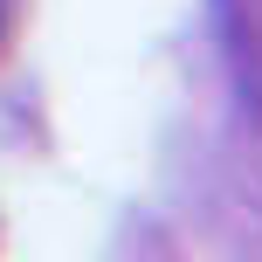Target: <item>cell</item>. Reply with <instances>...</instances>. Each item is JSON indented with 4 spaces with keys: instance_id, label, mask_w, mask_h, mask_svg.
Segmentation results:
<instances>
[{
    "instance_id": "6da1fadb",
    "label": "cell",
    "mask_w": 262,
    "mask_h": 262,
    "mask_svg": "<svg viewBox=\"0 0 262 262\" xmlns=\"http://www.w3.org/2000/svg\"><path fill=\"white\" fill-rule=\"evenodd\" d=\"M21 14H28V0H0V62H7L14 35H21Z\"/></svg>"
},
{
    "instance_id": "7a4b0ae2",
    "label": "cell",
    "mask_w": 262,
    "mask_h": 262,
    "mask_svg": "<svg viewBox=\"0 0 262 262\" xmlns=\"http://www.w3.org/2000/svg\"><path fill=\"white\" fill-rule=\"evenodd\" d=\"M255 111H262V83H255Z\"/></svg>"
}]
</instances>
